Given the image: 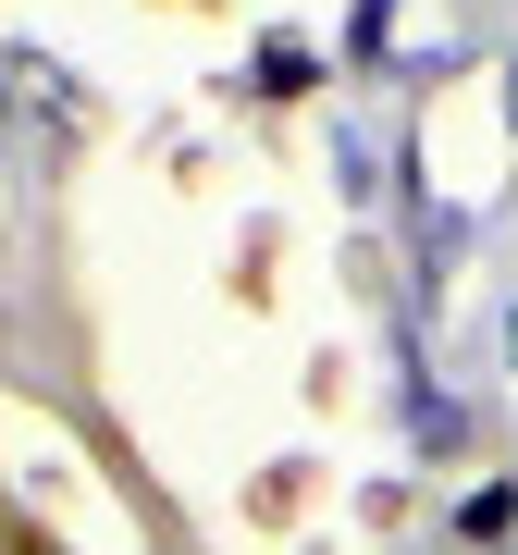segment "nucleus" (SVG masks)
Masks as SVG:
<instances>
[{
    "label": "nucleus",
    "mask_w": 518,
    "mask_h": 555,
    "mask_svg": "<svg viewBox=\"0 0 518 555\" xmlns=\"http://www.w3.org/2000/svg\"><path fill=\"white\" fill-rule=\"evenodd\" d=\"M457 531H469V543H506V531H518V494H506V481H481V494L457 506Z\"/></svg>",
    "instance_id": "1"
},
{
    "label": "nucleus",
    "mask_w": 518,
    "mask_h": 555,
    "mask_svg": "<svg viewBox=\"0 0 518 555\" xmlns=\"http://www.w3.org/2000/svg\"><path fill=\"white\" fill-rule=\"evenodd\" d=\"M506 112H518V87H506Z\"/></svg>",
    "instance_id": "4"
},
{
    "label": "nucleus",
    "mask_w": 518,
    "mask_h": 555,
    "mask_svg": "<svg viewBox=\"0 0 518 555\" xmlns=\"http://www.w3.org/2000/svg\"><path fill=\"white\" fill-rule=\"evenodd\" d=\"M0 555H38V543H25V531H13V518H0Z\"/></svg>",
    "instance_id": "3"
},
{
    "label": "nucleus",
    "mask_w": 518,
    "mask_h": 555,
    "mask_svg": "<svg viewBox=\"0 0 518 555\" xmlns=\"http://www.w3.org/2000/svg\"><path fill=\"white\" fill-rule=\"evenodd\" d=\"M407 433L444 456V444H469V408H457V396H419V408H407Z\"/></svg>",
    "instance_id": "2"
}]
</instances>
